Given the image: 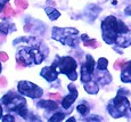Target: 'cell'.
<instances>
[{"label":"cell","instance_id":"4","mask_svg":"<svg viewBox=\"0 0 131 122\" xmlns=\"http://www.w3.org/2000/svg\"><path fill=\"white\" fill-rule=\"evenodd\" d=\"M43 55L41 54L38 48H22L19 49L18 55H17V62L22 65V66H26V65L34 63V64H40L43 60Z\"/></svg>","mask_w":131,"mask_h":122},{"label":"cell","instance_id":"14","mask_svg":"<svg viewBox=\"0 0 131 122\" xmlns=\"http://www.w3.org/2000/svg\"><path fill=\"white\" fill-rule=\"evenodd\" d=\"M46 13L48 14L49 18H50V19H52V21L57 19V18H58V17L60 16V13H59L58 11H56V9H54V8L50 9L49 7H48V8H46Z\"/></svg>","mask_w":131,"mask_h":122},{"label":"cell","instance_id":"26","mask_svg":"<svg viewBox=\"0 0 131 122\" xmlns=\"http://www.w3.org/2000/svg\"><path fill=\"white\" fill-rule=\"evenodd\" d=\"M7 81H6V78H0V86H6Z\"/></svg>","mask_w":131,"mask_h":122},{"label":"cell","instance_id":"10","mask_svg":"<svg viewBox=\"0 0 131 122\" xmlns=\"http://www.w3.org/2000/svg\"><path fill=\"white\" fill-rule=\"evenodd\" d=\"M41 77H43L47 81L51 82V81L56 80L57 77H58V72L56 71V68L54 66H46L41 70Z\"/></svg>","mask_w":131,"mask_h":122},{"label":"cell","instance_id":"27","mask_svg":"<svg viewBox=\"0 0 131 122\" xmlns=\"http://www.w3.org/2000/svg\"><path fill=\"white\" fill-rule=\"evenodd\" d=\"M6 2H8V0H0V5H1V6H4Z\"/></svg>","mask_w":131,"mask_h":122},{"label":"cell","instance_id":"23","mask_svg":"<svg viewBox=\"0 0 131 122\" xmlns=\"http://www.w3.org/2000/svg\"><path fill=\"white\" fill-rule=\"evenodd\" d=\"M0 60H1V62H6V60H8V55H7L6 53L1 52L0 53Z\"/></svg>","mask_w":131,"mask_h":122},{"label":"cell","instance_id":"29","mask_svg":"<svg viewBox=\"0 0 131 122\" xmlns=\"http://www.w3.org/2000/svg\"><path fill=\"white\" fill-rule=\"evenodd\" d=\"M0 72H1V64H0Z\"/></svg>","mask_w":131,"mask_h":122},{"label":"cell","instance_id":"5","mask_svg":"<svg viewBox=\"0 0 131 122\" xmlns=\"http://www.w3.org/2000/svg\"><path fill=\"white\" fill-rule=\"evenodd\" d=\"M129 106H130L129 100L125 97H122L119 94L112 100V103H110V105H108V112L111 113V115L113 118H121L122 115L125 114V112L129 108Z\"/></svg>","mask_w":131,"mask_h":122},{"label":"cell","instance_id":"24","mask_svg":"<svg viewBox=\"0 0 131 122\" xmlns=\"http://www.w3.org/2000/svg\"><path fill=\"white\" fill-rule=\"evenodd\" d=\"M2 121L4 122H13V121H15V119H14V116H12V115H6L5 118H2Z\"/></svg>","mask_w":131,"mask_h":122},{"label":"cell","instance_id":"11","mask_svg":"<svg viewBox=\"0 0 131 122\" xmlns=\"http://www.w3.org/2000/svg\"><path fill=\"white\" fill-rule=\"evenodd\" d=\"M38 106L42 107V108H47V110H51V111L58 108L57 103H55V101H52V100H41L38 103Z\"/></svg>","mask_w":131,"mask_h":122},{"label":"cell","instance_id":"6","mask_svg":"<svg viewBox=\"0 0 131 122\" xmlns=\"http://www.w3.org/2000/svg\"><path fill=\"white\" fill-rule=\"evenodd\" d=\"M78 34L79 32L75 29H52V38L67 46H74V40Z\"/></svg>","mask_w":131,"mask_h":122},{"label":"cell","instance_id":"7","mask_svg":"<svg viewBox=\"0 0 131 122\" xmlns=\"http://www.w3.org/2000/svg\"><path fill=\"white\" fill-rule=\"evenodd\" d=\"M18 91L22 95L29 96L31 98H40L42 96V89L40 87H38L37 85L29 81H21L18 83Z\"/></svg>","mask_w":131,"mask_h":122},{"label":"cell","instance_id":"3","mask_svg":"<svg viewBox=\"0 0 131 122\" xmlns=\"http://www.w3.org/2000/svg\"><path fill=\"white\" fill-rule=\"evenodd\" d=\"M2 104L8 107V110L12 111H16L17 113L19 114L21 116H25L27 115V110L25 108V105H26V101L23 97L18 96L17 94L15 93H8L7 95H5L4 97L1 98Z\"/></svg>","mask_w":131,"mask_h":122},{"label":"cell","instance_id":"21","mask_svg":"<svg viewBox=\"0 0 131 122\" xmlns=\"http://www.w3.org/2000/svg\"><path fill=\"white\" fill-rule=\"evenodd\" d=\"M4 14H5V16H10V15H14V12H13L12 7L9 6V5H6V6L4 7Z\"/></svg>","mask_w":131,"mask_h":122},{"label":"cell","instance_id":"19","mask_svg":"<svg viewBox=\"0 0 131 122\" xmlns=\"http://www.w3.org/2000/svg\"><path fill=\"white\" fill-rule=\"evenodd\" d=\"M128 62H125V60H116L114 64V68H124L125 66H127Z\"/></svg>","mask_w":131,"mask_h":122},{"label":"cell","instance_id":"18","mask_svg":"<svg viewBox=\"0 0 131 122\" xmlns=\"http://www.w3.org/2000/svg\"><path fill=\"white\" fill-rule=\"evenodd\" d=\"M64 114L63 113H57V114H55L54 116H51V118L49 119V121L50 122H58V121H62L63 119H64Z\"/></svg>","mask_w":131,"mask_h":122},{"label":"cell","instance_id":"17","mask_svg":"<svg viewBox=\"0 0 131 122\" xmlns=\"http://www.w3.org/2000/svg\"><path fill=\"white\" fill-rule=\"evenodd\" d=\"M15 5H16L17 7H19V8H22V9H26L27 6H29V4H27L26 0H15Z\"/></svg>","mask_w":131,"mask_h":122},{"label":"cell","instance_id":"25","mask_svg":"<svg viewBox=\"0 0 131 122\" xmlns=\"http://www.w3.org/2000/svg\"><path fill=\"white\" fill-rule=\"evenodd\" d=\"M49 98H51V99L59 100L60 99V95H59V94H49Z\"/></svg>","mask_w":131,"mask_h":122},{"label":"cell","instance_id":"9","mask_svg":"<svg viewBox=\"0 0 131 122\" xmlns=\"http://www.w3.org/2000/svg\"><path fill=\"white\" fill-rule=\"evenodd\" d=\"M69 89H70V95L66 96L62 101L63 107L66 108V110H69L70 106H71L72 104L75 101V99L78 98V90H77V88H75V86L73 85V83L69 85Z\"/></svg>","mask_w":131,"mask_h":122},{"label":"cell","instance_id":"22","mask_svg":"<svg viewBox=\"0 0 131 122\" xmlns=\"http://www.w3.org/2000/svg\"><path fill=\"white\" fill-rule=\"evenodd\" d=\"M0 32H1V33H4V34L8 33V27H7V25L4 24V23H1V24H0Z\"/></svg>","mask_w":131,"mask_h":122},{"label":"cell","instance_id":"2","mask_svg":"<svg viewBox=\"0 0 131 122\" xmlns=\"http://www.w3.org/2000/svg\"><path fill=\"white\" fill-rule=\"evenodd\" d=\"M52 66L56 68L58 73L66 74L72 81L77 80L78 74L75 70L78 67V64L72 57H57L56 60L52 63Z\"/></svg>","mask_w":131,"mask_h":122},{"label":"cell","instance_id":"16","mask_svg":"<svg viewBox=\"0 0 131 122\" xmlns=\"http://www.w3.org/2000/svg\"><path fill=\"white\" fill-rule=\"evenodd\" d=\"M82 39L84 40V46H87V47H92V48H97L98 47V42L96 41L95 39H85V38H82Z\"/></svg>","mask_w":131,"mask_h":122},{"label":"cell","instance_id":"28","mask_svg":"<svg viewBox=\"0 0 131 122\" xmlns=\"http://www.w3.org/2000/svg\"><path fill=\"white\" fill-rule=\"evenodd\" d=\"M2 118V107H1V105H0V119Z\"/></svg>","mask_w":131,"mask_h":122},{"label":"cell","instance_id":"1","mask_svg":"<svg viewBox=\"0 0 131 122\" xmlns=\"http://www.w3.org/2000/svg\"><path fill=\"white\" fill-rule=\"evenodd\" d=\"M103 39L110 45L119 42L120 34L128 33V27L122 21L116 19L115 17L110 16L103 22Z\"/></svg>","mask_w":131,"mask_h":122},{"label":"cell","instance_id":"8","mask_svg":"<svg viewBox=\"0 0 131 122\" xmlns=\"http://www.w3.org/2000/svg\"><path fill=\"white\" fill-rule=\"evenodd\" d=\"M95 70V60L91 56H87V62L81 67V81L87 82L90 80L92 72Z\"/></svg>","mask_w":131,"mask_h":122},{"label":"cell","instance_id":"12","mask_svg":"<svg viewBox=\"0 0 131 122\" xmlns=\"http://www.w3.org/2000/svg\"><path fill=\"white\" fill-rule=\"evenodd\" d=\"M84 89L87 93L89 94H97L98 93V85L97 82H95V81H87V82H84Z\"/></svg>","mask_w":131,"mask_h":122},{"label":"cell","instance_id":"15","mask_svg":"<svg viewBox=\"0 0 131 122\" xmlns=\"http://www.w3.org/2000/svg\"><path fill=\"white\" fill-rule=\"evenodd\" d=\"M107 64H108V62H107L106 58H104V57L99 58V59H98V63H97L98 70H106Z\"/></svg>","mask_w":131,"mask_h":122},{"label":"cell","instance_id":"20","mask_svg":"<svg viewBox=\"0 0 131 122\" xmlns=\"http://www.w3.org/2000/svg\"><path fill=\"white\" fill-rule=\"evenodd\" d=\"M77 110H78V112H79V113H81L82 115H85V114L88 113V111H89V110H88V107H87V106L83 105V104H81V105H79V106H78V107H77Z\"/></svg>","mask_w":131,"mask_h":122},{"label":"cell","instance_id":"13","mask_svg":"<svg viewBox=\"0 0 131 122\" xmlns=\"http://www.w3.org/2000/svg\"><path fill=\"white\" fill-rule=\"evenodd\" d=\"M121 79L124 82H131V62L127 64V68L123 70V73L121 75Z\"/></svg>","mask_w":131,"mask_h":122}]
</instances>
